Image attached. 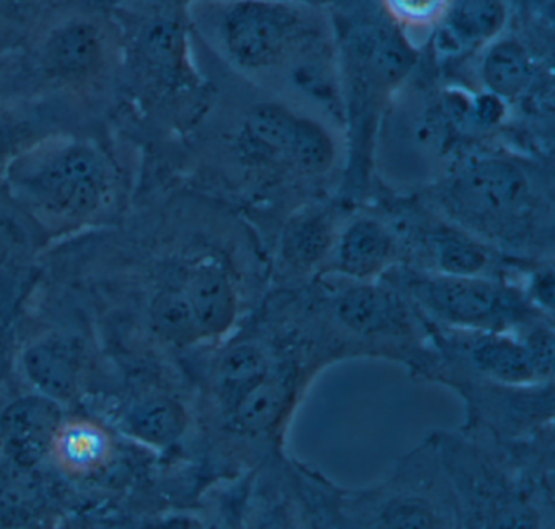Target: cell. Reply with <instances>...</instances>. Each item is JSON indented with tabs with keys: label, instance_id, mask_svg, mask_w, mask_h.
Returning a JSON list of instances; mask_svg holds the SVG:
<instances>
[{
	"label": "cell",
	"instance_id": "6da1fadb",
	"mask_svg": "<svg viewBox=\"0 0 555 529\" xmlns=\"http://www.w3.org/2000/svg\"><path fill=\"white\" fill-rule=\"evenodd\" d=\"M216 35L227 60L246 74L291 70L330 48L323 15L304 0H219Z\"/></svg>",
	"mask_w": 555,
	"mask_h": 529
},
{
	"label": "cell",
	"instance_id": "7a4b0ae2",
	"mask_svg": "<svg viewBox=\"0 0 555 529\" xmlns=\"http://www.w3.org/2000/svg\"><path fill=\"white\" fill-rule=\"evenodd\" d=\"M31 193L61 212H93L106 190V167L96 152L73 147L54 157L30 180Z\"/></svg>",
	"mask_w": 555,
	"mask_h": 529
},
{
	"label": "cell",
	"instance_id": "3957f363",
	"mask_svg": "<svg viewBox=\"0 0 555 529\" xmlns=\"http://www.w3.org/2000/svg\"><path fill=\"white\" fill-rule=\"evenodd\" d=\"M528 181L518 167L500 158H479L467 165L451 186V199L470 219L503 220L528 201Z\"/></svg>",
	"mask_w": 555,
	"mask_h": 529
},
{
	"label": "cell",
	"instance_id": "277c9868",
	"mask_svg": "<svg viewBox=\"0 0 555 529\" xmlns=\"http://www.w3.org/2000/svg\"><path fill=\"white\" fill-rule=\"evenodd\" d=\"M61 422L63 414L54 399L28 396L12 402L2 412L0 437L17 463L31 466L53 447Z\"/></svg>",
	"mask_w": 555,
	"mask_h": 529
},
{
	"label": "cell",
	"instance_id": "5b68a950",
	"mask_svg": "<svg viewBox=\"0 0 555 529\" xmlns=\"http://www.w3.org/2000/svg\"><path fill=\"white\" fill-rule=\"evenodd\" d=\"M425 304L440 317L461 324L490 320L499 310L502 295L490 282L474 275H441L422 287Z\"/></svg>",
	"mask_w": 555,
	"mask_h": 529
},
{
	"label": "cell",
	"instance_id": "8992f818",
	"mask_svg": "<svg viewBox=\"0 0 555 529\" xmlns=\"http://www.w3.org/2000/svg\"><path fill=\"white\" fill-rule=\"evenodd\" d=\"M44 61L51 73L66 79H82L96 73L103 61V47L93 25L74 22L51 35L44 47Z\"/></svg>",
	"mask_w": 555,
	"mask_h": 529
},
{
	"label": "cell",
	"instance_id": "52a82bcc",
	"mask_svg": "<svg viewBox=\"0 0 555 529\" xmlns=\"http://www.w3.org/2000/svg\"><path fill=\"white\" fill-rule=\"evenodd\" d=\"M184 294L204 334H220L229 330L235 318V294L222 268L203 264L194 269Z\"/></svg>",
	"mask_w": 555,
	"mask_h": 529
},
{
	"label": "cell",
	"instance_id": "ba28073f",
	"mask_svg": "<svg viewBox=\"0 0 555 529\" xmlns=\"http://www.w3.org/2000/svg\"><path fill=\"white\" fill-rule=\"evenodd\" d=\"M298 115L275 103L253 106L243 122V149L261 160L287 162Z\"/></svg>",
	"mask_w": 555,
	"mask_h": 529
},
{
	"label": "cell",
	"instance_id": "9c48e42d",
	"mask_svg": "<svg viewBox=\"0 0 555 529\" xmlns=\"http://www.w3.org/2000/svg\"><path fill=\"white\" fill-rule=\"evenodd\" d=\"M534 67L528 50L519 41H492L480 63V79L487 92L503 102L518 99L528 90Z\"/></svg>",
	"mask_w": 555,
	"mask_h": 529
},
{
	"label": "cell",
	"instance_id": "30bf717a",
	"mask_svg": "<svg viewBox=\"0 0 555 529\" xmlns=\"http://www.w3.org/2000/svg\"><path fill=\"white\" fill-rule=\"evenodd\" d=\"M391 248V236L378 222L359 220L340 238L337 249L340 272L353 279L373 278L385 268Z\"/></svg>",
	"mask_w": 555,
	"mask_h": 529
},
{
	"label": "cell",
	"instance_id": "8fae6325",
	"mask_svg": "<svg viewBox=\"0 0 555 529\" xmlns=\"http://www.w3.org/2000/svg\"><path fill=\"white\" fill-rule=\"evenodd\" d=\"M448 38L463 48L492 43L505 27L503 0H451L443 18Z\"/></svg>",
	"mask_w": 555,
	"mask_h": 529
},
{
	"label": "cell",
	"instance_id": "7c38bea8",
	"mask_svg": "<svg viewBox=\"0 0 555 529\" xmlns=\"http://www.w3.org/2000/svg\"><path fill=\"white\" fill-rule=\"evenodd\" d=\"M362 60L376 82L396 86L411 73L415 51L404 35L389 28H378L362 43Z\"/></svg>",
	"mask_w": 555,
	"mask_h": 529
},
{
	"label": "cell",
	"instance_id": "4fadbf2b",
	"mask_svg": "<svg viewBox=\"0 0 555 529\" xmlns=\"http://www.w3.org/2000/svg\"><path fill=\"white\" fill-rule=\"evenodd\" d=\"M126 428L145 443L170 444L186 428V412L180 402L155 396L139 402L129 411Z\"/></svg>",
	"mask_w": 555,
	"mask_h": 529
},
{
	"label": "cell",
	"instance_id": "5bb4252c",
	"mask_svg": "<svg viewBox=\"0 0 555 529\" xmlns=\"http://www.w3.org/2000/svg\"><path fill=\"white\" fill-rule=\"evenodd\" d=\"M28 378L51 399L73 398L77 392V369L66 350L54 344H37L25 352Z\"/></svg>",
	"mask_w": 555,
	"mask_h": 529
},
{
	"label": "cell",
	"instance_id": "9a60e30c",
	"mask_svg": "<svg viewBox=\"0 0 555 529\" xmlns=\"http://www.w3.org/2000/svg\"><path fill=\"white\" fill-rule=\"evenodd\" d=\"M53 447L69 470L95 469L109 454V438L103 428L89 422H74L57 431Z\"/></svg>",
	"mask_w": 555,
	"mask_h": 529
},
{
	"label": "cell",
	"instance_id": "2e32d148",
	"mask_svg": "<svg viewBox=\"0 0 555 529\" xmlns=\"http://www.w3.org/2000/svg\"><path fill=\"white\" fill-rule=\"evenodd\" d=\"M151 318L155 331L170 343L186 346L204 336L203 327L184 292L167 288L155 295Z\"/></svg>",
	"mask_w": 555,
	"mask_h": 529
},
{
	"label": "cell",
	"instance_id": "e0dca14e",
	"mask_svg": "<svg viewBox=\"0 0 555 529\" xmlns=\"http://www.w3.org/2000/svg\"><path fill=\"white\" fill-rule=\"evenodd\" d=\"M473 359L482 372L500 382L519 385L535 376L525 346L506 337H493L477 344Z\"/></svg>",
	"mask_w": 555,
	"mask_h": 529
},
{
	"label": "cell",
	"instance_id": "ac0fdd59",
	"mask_svg": "<svg viewBox=\"0 0 555 529\" xmlns=\"http://www.w3.org/2000/svg\"><path fill=\"white\" fill-rule=\"evenodd\" d=\"M287 401L288 391L282 383L262 378L236 401V422L245 430H269L282 417Z\"/></svg>",
	"mask_w": 555,
	"mask_h": 529
},
{
	"label": "cell",
	"instance_id": "d6986e66",
	"mask_svg": "<svg viewBox=\"0 0 555 529\" xmlns=\"http://www.w3.org/2000/svg\"><path fill=\"white\" fill-rule=\"evenodd\" d=\"M334 155L336 149L330 131L317 119L298 115L287 164L304 173L321 175L330 170Z\"/></svg>",
	"mask_w": 555,
	"mask_h": 529
},
{
	"label": "cell",
	"instance_id": "ffe728a7",
	"mask_svg": "<svg viewBox=\"0 0 555 529\" xmlns=\"http://www.w3.org/2000/svg\"><path fill=\"white\" fill-rule=\"evenodd\" d=\"M337 314L349 330L376 333L388 324L392 305L385 292L375 287H357L340 297Z\"/></svg>",
	"mask_w": 555,
	"mask_h": 529
},
{
	"label": "cell",
	"instance_id": "44dd1931",
	"mask_svg": "<svg viewBox=\"0 0 555 529\" xmlns=\"http://www.w3.org/2000/svg\"><path fill=\"white\" fill-rule=\"evenodd\" d=\"M333 230L324 216H310L292 223L285 232L284 253L297 266L320 261L331 246Z\"/></svg>",
	"mask_w": 555,
	"mask_h": 529
},
{
	"label": "cell",
	"instance_id": "7402d4cb",
	"mask_svg": "<svg viewBox=\"0 0 555 529\" xmlns=\"http://www.w3.org/2000/svg\"><path fill=\"white\" fill-rule=\"evenodd\" d=\"M268 365L264 356L253 344L233 347L220 360L219 378L223 391L238 401L243 392L266 378Z\"/></svg>",
	"mask_w": 555,
	"mask_h": 529
},
{
	"label": "cell",
	"instance_id": "603a6c76",
	"mask_svg": "<svg viewBox=\"0 0 555 529\" xmlns=\"http://www.w3.org/2000/svg\"><path fill=\"white\" fill-rule=\"evenodd\" d=\"M451 0H383L385 11L402 30H430L443 22Z\"/></svg>",
	"mask_w": 555,
	"mask_h": 529
},
{
	"label": "cell",
	"instance_id": "cb8c5ba5",
	"mask_svg": "<svg viewBox=\"0 0 555 529\" xmlns=\"http://www.w3.org/2000/svg\"><path fill=\"white\" fill-rule=\"evenodd\" d=\"M183 48V28L175 18H158L145 30V56L158 66L171 67L178 64Z\"/></svg>",
	"mask_w": 555,
	"mask_h": 529
},
{
	"label": "cell",
	"instance_id": "d4e9b609",
	"mask_svg": "<svg viewBox=\"0 0 555 529\" xmlns=\"http://www.w3.org/2000/svg\"><path fill=\"white\" fill-rule=\"evenodd\" d=\"M482 248L469 240L447 235L438 242V264L448 275H476L486 266Z\"/></svg>",
	"mask_w": 555,
	"mask_h": 529
},
{
	"label": "cell",
	"instance_id": "484cf974",
	"mask_svg": "<svg viewBox=\"0 0 555 529\" xmlns=\"http://www.w3.org/2000/svg\"><path fill=\"white\" fill-rule=\"evenodd\" d=\"M525 349L528 352L534 375H551L552 366H554V336H552L551 331H534L528 337Z\"/></svg>",
	"mask_w": 555,
	"mask_h": 529
},
{
	"label": "cell",
	"instance_id": "4316f807",
	"mask_svg": "<svg viewBox=\"0 0 555 529\" xmlns=\"http://www.w3.org/2000/svg\"><path fill=\"white\" fill-rule=\"evenodd\" d=\"M386 521L391 526H405V528H430L435 526V516L430 509L415 502L398 503L386 513Z\"/></svg>",
	"mask_w": 555,
	"mask_h": 529
},
{
	"label": "cell",
	"instance_id": "83f0119b",
	"mask_svg": "<svg viewBox=\"0 0 555 529\" xmlns=\"http://www.w3.org/2000/svg\"><path fill=\"white\" fill-rule=\"evenodd\" d=\"M470 113H473L474 118L480 125L495 126L496 122L502 121L503 115H505V102L499 99V96L487 92L483 95L477 96Z\"/></svg>",
	"mask_w": 555,
	"mask_h": 529
},
{
	"label": "cell",
	"instance_id": "f1b7e54d",
	"mask_svg": "<svg viewBox=\"0 0 555 529\" xmlns=\"http://www.w3.org/2000/svg\"><path fill=\"white\" fill-rule=\"evenodd\" d=\"M9 145H11V136L8 129L0 128V160L8 154Z\"/></svg>",
	"mask_w": 555,
	"mask_h": 529
},
{
	"label": "cell",
	"instance_id": "f546056e",
	"mask_svg": "<svg viewBox=\"0 0 555 529\" xmlns=\"http://www.w3.org/2000/svg\"><path fill=\"white\" fill-rule=\"evenodd\" d=\"M9 258V243L4 235L0 233V268L5 264Z\"/></svg>",
	"mask_w": 555,
	"mask_h": 529
}]
</instances>
